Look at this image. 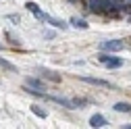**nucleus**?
<instances>
[{"label": "nucleus", "mask_w": 131, "mask_h": 129, "mask_svg": "<svg viewBox=\"0 0 131 129\" xmlns=\"http://www.w3.org/2000/svg\"><path fill=\"white\" fill-rule=\"evenodd\" d=\"M29 108H31V112H34L36 117H40V119H46V117H48V112H46L42 106H38V104H31Z\"/></svg>", "instance_id": "10"}, {"label": "nucleus", "mask_w": 131, "mask_h": 129, "mask_svg": "<svg viewBox=\"0 0 131 129\" xmlns=\"http://www.w3.org/2000/svg\"><path fill=\"white\" fill-rule=\"evenodd\" d=\"M127 4H131V0H127Z\"/></svg>", "instance_id": "15"}, {"label": "nucleus", "mask_w": 131, "mask_h": 129, "mask_svg": "<svg viewBox=\"0 0 131 129\" xmlns=\"http://www.w3.org/2000/svg\"><path fill=\"white\" fill-rule=\"evenodd\" d=\"M0 50H2V46H0Z\"/></svg>", "instance_id": "17"}, {"label": "nucleus", "mask_w": 131, "mask_h": 129, "mask_svg": "<svg viewBox=\"0 0 131 129\" xmlns=\"http://www.w3.org/2000/svg\"><path fill=\"white\" fill-rule=\"evenodd\" d=\"M125 127H129V129H131V125H125Z\"/></svg>", "instance_id": "16"}, {"label": "nucleus", "mask_w": 131, "mask_h": 129, "mask_svg": "<svg viewBox=\"0 0 131 129\" xmlns=\"http://www.w3.org/2000/svg\"><path fill=\"white\" fill-rule=\"evenodd\" d=\"M0 67H2V69H6V71H10V73H17V67H15L13 62H8V60H4L2 56H0Z\"/></svg>", "instance_id": "12"}, {"label": "nucleus", "mask_w": 131, "mask_h": 129, "mask_svg": "<svg viewBox=\"0 0 131 129\" xmlns=\"http://www.w3.org/2000/svg\"><path fill=\"white\" fill-rule=\"evenodd\" d=\"M88 8L92 13H102V10H112L108 0H88Z\"/></svg>", "instance_id": "2"}, {"label": "nucleus", "mask_w": 131, "mask_h": 129, "mask_svg": "<svg viewBox=\"0 0 131 129\" xmlns=\"http://www.w3.org/2000/svg\"><path fill=\"white\" fill-rule=\"evenodd\" d=\"M38 71H40V73H42V75H44L46 79H50V81H54V83H58V81H60V75H58V73H54V71H48V69H44V67H40Z\"/></svg>", "instance_id": "7"}, {"label": "nucleus", "mask_w": 131, "mask_h": 129, "mask_svg": "<svg viewBox=\"0 0 131 129\" xmlns=\"http://www.w3.org/2000/svg\"><path fill=\"white\" fill-rule=\"evenodd\" d=\"M81 81H85V83H92V85H102V88H114L110 81H104V79H96V77H85V75H81L79 77Z\"/></svg>", "instance_id": "6"}, {"label": "nucleus", "mask_w": 131, "mask_h": 129, "mask_svg": "<svg viewBox=\"0 0 131 129\" xmlns=\"http://www.w3.org/2000/svg\"><path fill=\"white\" fill-rule=\"evenodd\" d=\"M71 25H73V27H77V29H88V27H90L83 19H77V17H73V19H71Z\"/></svg>", "instance_id": "13"}, {"label": "nucleus", "mask_w": 131, "mask_h": 129, "mask_svg": "<svg viewBox=\"0 0 131 129\" xmlns=\"http://www.w3.org/2000/svg\"><path fill=\"white\" fill-rule=\"evenodd\" d=\"M40 21H46V23H50V25H54V27H60V29H67L69 25L67 23H64V21H60V19H54V17H50V15H40V17H38Z\"/></svg>", "instance_id": "5"}, {"label": "nucleus", "mask_w": 131, "mask_h": 129, "mask_svg": "<svg viewBox=\"0 0 131 129\" xmlns=\"http://www.w3.org/2000/svg\"><path fill=\"white\" fill-rule=\"evenodd\" d=\"M71 2H75V0H71Z\"/></svg>", "instance_id": "18"}, {"label": "nucleus", "mask_w": 131, "mask_h": 129, "mask_svg": "<svg viewBox=\"0 0 131 129\" xmlns=\"http://www.w3.org/2000/svg\"><path fill=\"white\" fill-rule=\"evenodd\" d=\"M25 6H27V8L31 10V13H34V15H36V17H40V15H42V10H40V6H38L36 2H27Z\"/></svg>", "instance_id": "14"}, {"label": "nucleus", "mask_w": 131, "mask_h": 129, "mask_svg": "<svg viewBox=\"0 0 131 129\" xmlns=\"http://www.w3.org/2000/svg\"><path fill=\"white\" fill-rule=\"evenodd\" d=\"M25 88H31V90H38V92H46V83L42 79H36V77H27L25 79Z\"/></svg>", "instance_id": "4"}, {"label": "nucleus", "mask_w": 131, "mask_h": 129, "mask_svg": "<svg viewBox=\"0 0 131 129\" xmlns=\"http://www.w3.org/2000/svg\"><path fill=\"white\" fill-rule=\"evenodd\" d=\"M114 110L117 112H131V104L129 102H117L114 104Z\"/></svg>", "instance_id": "11"}, {"label": "nucleus", "mask_w": 131, "mask_h": 129, "mask_svg": "<svg viewBox=\"0 0 131 129\" xmlns=\"http://www.w3.org/2000/svg\"><path fill=\"white\" fill-rule=\"evenodd\" d=\"M52 102H56V104H60V106H64V108H73L75 104H73V100H67V98H58V96H48Z\"/></svg>", "instance_id": "9"}, {"label": "nucleus", "mask_w": 131, "mask_h": 129, "mask_svg": "<svg viewBox=\"0 0 131 129\" xmlns=\"http://www.w3.org/2000/svg\"><path fill=\"white\" fill-rule=\"evenodd\" d=\"M100 48H102L104 52H121L123 48H125V44L121 40H108V42H102Z\"/></svg>", "instance_id": "3"}, {"label": "nucleus", "mask_w": 131, "mask_h": 129, "mask_svg": "<svg viewBox=\"0 0 131 129\" xmlns=\"http://www.w3.org/2000/svg\"><path fill=\"white\" fill-rule=\"evenodd\" d=\"M98 60H100L102 64H106L108 69H119V67H123V58L112 56V54H100V56H98Z\"/></svg>", "instance_id": "1"}, {"label": "nucleus", "mask_w": 131, "mask_h": 129, "mask_svg": "<svg viewBox=\"0 0 131 129\" xmlns=\"http://www.w3.org/2000/svg\"><path fill=\"white\" fill-rule=\"evenodd\" d=\"M90 125H92V127H96V129H100V127H104V125H106V119H104L102 115H92Z\"/></svg>", "instance_id": "8"}]
</instances>
